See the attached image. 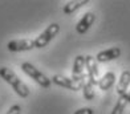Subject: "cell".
I'll list each match as a JSON object with an SVG mask.
<instances>
[{
  "label": "cell",
  "mask_w": 130,
  "mask_h": 114,
  "mask_svg": "<svg viewBox=\"0 0 130 114\" xmlns=\"http://www.w3.org/2000/svg\"><path fill=\"white\" fill-rule=\"evenodd\" d=\"M0 78H3L8 85L12 86L15 93L21 98H27L29 95V89L28 86L23 82L19 77L16 76V73L7 67H0Z\"/></svg>",
  "instance_id": "6da1fadb"
},
{
  "label": "cell",
  "mask_w": 130,
  "mask_h": 114,
  "mask_svg": "<svg viewBox=\"0 0 130 114\" xmlns=\"http://www.w3.org/2000/svg\"><path fill=\"white\" fill-rule=\"evenodd\" d=\"M21 70L24 72V73L29 77V78H32L36 84H39V85H40L41 88H44V89L51 88L52 80H51V78H48V77H46V76L43 73V72H41V70H39V69L33 65V64L28 62V61L23 62V64H21Z\"/></svg>",
  "instance_id": "7a4b0ae2"
},
{
  "label": "cell",
  "mask_w": 130,
  "mask_h": 114,
  "mask_svg": "<svg viewBox=\"0 0 130 114\" xmlns=\"http://www.w3.org/2000/svg\"><path fill=\"white\" fill-rule=\"evenodd\" d=\"M60 32V25L57 23H52L46 27L43 32H41L36 39H35V46L40 49V48L46 46L51 41L57 36V33Z\"/></svg>",
  "instance_id": "3957f363"
},
{
  "label": "cell",
  "mask_w": 130,
  "mask_h": 114,
  "mask_svg": "<svg viewBox=\"0 0 130 114\" xmlns=\"http://www.w3.org/2000/svg\"><path fill=\"white\" fill-rule=\"evenodd\" d=\"M85 69H86V78L92 85H98L100 81V73H98V62L96 57L92 55L85 56Z\"/></svg>",
  "instance_id": "277c9868"
},
{
  "label": "cell",
  "mask_w": 130,
  "mask_h": 114,
  "mask_svg": "<svg viewBox=\"0 0 130 114\" xmlns=\"http://www.w3.org/2000/svg\"><path fill=\"white\" fill-rule=\"evenodd\" d=\"M35 46V39H16L11 40L7 44V49L9 52H27L32 51Z\"/></svg>",
  "instance_id": "5b68a950"
},
{
  "label": "cell",
  "mask_w": 130,
  "mask_h": 114,
  "mask_svg": "<svg viewBox=\"0 0 130 114\" xmlns=\"http://www.w3.org/2000/svg\"><path fill=\"white\" fill-rule=\"evenodd\" d=\"M51 80H52V84H55L57 86H61V88H65V89H69V90H73V92L82 90V84L74 81L73 78H69V77H65L61 74H55Z\"/></svg>",
  "instance_id": "8992f818"
},
{
  "label": "cell",
  "mask_w": 130,
  "mask_h": 114,
  "mask_svg": "<svg viewBox=\"0 0 130 114\" xmlns=\"http://www.w3.org/2000/svg\"><path fill=\"white\" fill-rule=\"evenodd\" d=\"M85 56L78 55L76 56L74 61H73V68H72V78L77 82H81L86 78L85 74Z\"/></svg>",
  "instance_id": "52a82bcc"
},
{
  "label": "cell",
  "mask_w": 130,
  "mask_h": 114,
  "mask_svg": "<svg viewBox=\"0 0 130 114\" xmlns=\"http://www.w3.org/2000/svg\"><path fill=\"white\" fill-rule=\"evenodd\" d=\"M94 21H96V15H94V12H92V11L85 12L84 16L81 17L80 21L77 23V25H76V32L80 33V35L86 33L90 29V27L93 25Z\"/></svg>",
  "instance_id": "ba28073f"
},
{
  "label": "cell",
  "mask_w": 130,
  "mask_h": 114,
  "mask_svg": "<svg viewBox=\"0 0 130 114\" xmlns=\"http://www.w3.org/2000/svg\"><path fill=\"white\" fill-rule=\"evenodd\" d=\"M120 56H121V48L113 46V48H109V49L98 52L96 60L97 62H109V61H113V60H117Z\"/></svg>",
  "instance_id": "9c48e42d"
},
{
  "label": "cell",
  "mask_w": 130,
  "mask_h": 114,
  "mask_svg": "<svg viewBox=\"0 0 130 114\" xmlns=\"http://www.w3.org/2000/svg\"><path fill=\"white\" fill-rule=\"evenodd\" d=\"M130 85V70H123L121 76H120V80L117 82V94L122 97V95H125L127 93V88Z\"/></svg>",
  "instance_id": "30bf717a"
},
{
  "label": "cell",
  "mask_w": 130,
  "mask_h": 114,
  "mask_svg": "<svg viewBox=\"0 0 130 114\" xmlns=\"http://www.w3.org/2000/svg\"><path fill=\"white\" fill-rule=\"evenodd\" d=\"M114 82H116V73L114 72H106L98 81V88L102 92H106L114 85Z\"/></svg>",
  "instance_id": "8fae6325"
},
{
  "label": "cell",
  "mask_w": 130,
  "mask_h": 114,
  "mask_svg": "<svg viewBox=\"0 0 130 114\" xmlns=\"http://www.w3.org/2000/svg\"><path fill=\"white\" fill-rule=\"evenodd\" d=\"M89 3V0H76V2H68L67 4L62 7V12L65 15H72L76 11H78L80 8H82L84 5H86Z\"/></svg>",
  "instance_id": "7c38bea8"
},
{
  "label": "cell",
  "mask_w": 130,
  "mask_h": 114,
  "mask_svg": "<svg viewBox=\"0 0 130 114\" xmlns=\"http://www.w3.org/2000/svg\"><path fill=\"white\" fill-rule=\"evenodd\" d=\"M82 94H84V98L88 101H92L96 97V93H94V86L88 81V78H85L82 81Z\"/></svg>",
  "instance_id": "4fadbf2b"
},
{
  "label": "cell",
  "mask_w": 130,
  "mask_h": 114,
  "mask_svg": "<svg viewBox=\"0 0 130 114\" xmlns=\"http://www.w3.org/2000/svg\"><path fill=\"white\" fill-rule=\"evenodd\" d=\"M127 100H126V95H122L117 100V104L114 105L113 110H111V114H123V110L127 105Z\"/></svg>",
  "instance_id": "5bb4252c"
},
{
  "label": "cell",
  "mask_w": 130,
  "mask_h": 114,
  "mask_svg": "<svg viewBox=\"0 0 130 114\" xmlns=\"http://www.w3.org/2000/svg\"><path fill=\"white\" fill-rule=\"evenodd\" d=\"M5 114H21V106L17 105V104L16 105H12Z\"/></svg>",
  "instance_id": "9a60e30c"
},
{
  "label": "cell",
  "mask_w": 130,
  "mask_h": 114,
  "mask_svg": "<svg viewBox=\"0 0 130 114\" xmlns=\"http://www.w3.org/2000/svg\"><path fill=\"white\" fill-rule=\"evenodd\" d=\"M73 114H94V110L92 107H81V109H77Z\"/></svg>",
  "instance_id": "2e32d148"
},
{
  "label": "cell",
  "mask_w": 130,
  "mask_h": 114,
  "mask_svg": "<svg viewBox=\"0 0 130 114\" xmlns=\"http://www.w3.org/2000/svg\"><path fill=\"white\" fill-rule=\"evenodd\" d=\"M125 95H126V100H127V102L130 104V92H127V93H126Z\"/></svg>",
  "instance_id": "e0dca14e"
}]
</instances>
